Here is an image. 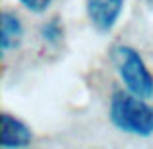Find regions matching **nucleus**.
<instances>
[{
    "label": "nucleus",
    "mask_w": 153,
    "mask_h": 149,
    "mask_svg": "<svg viewBox=\"0 0 153 149\" xmlns=\"http://www.w3.org/2000/svg\"><path fill=\"white\" fill-rule=\"evenodd\" d=\"M23 41V25L22 19L14 12L0 14V50L6 54L12 49H18Z\"/></svg>",
    "instance_id": "5"
},
{
    "label": "nucleus",
    "mask_w": 153,
    "mask_h": 149,
    "mask_svg": "<svg viewBox=\"0 0 153 149\" xmlns=\"http://www.w3.org/2000/svg\"><path fill=\"white\" fill-rule=\"evenodd\" d=\"M112 62H114L122 83L132 95L142 99H149L153 95V76L136 49L126 45L114 47L112 49Z\"/></svg>",
    "instance_id": "2"
},
{
    "label": "nucleus",
    "mask_w": 153,
    "mask_h": 149,
    "mask_svg": "<svg viewBox=\"0 0 153 149\" xmlns=\"http://www.w3.org/2000/svg\"><path fill=\"white\" fill-rule=\"evenodd\" d=\"M108 118L124 134L140 138L153 136V108L146 103V99L136 97L130 91L112 93Z\"/></svg>",
    "instance_id": "1"
},
{
    "label": "nucleus",
    "mask_w": 153,
    "mask_h": 149,
    "mask_svg": "<svg viewBox=\"0 0 153 149\" xmlns=\"http://www.w3.org/2000/svg\"><path fill=\"white\" fill-rule=\"evenodd\" d=\"M33 142L31 130L16 116L4 112L0 116V145L2 149H25Z\"/></svg>",
    "instance_id": "4"
},
{
    "label": "nucleus",
    "mask_w": 153,
    "mask_h": 149,
    "mask_svg": "<svg viewBox=\"0 0 153 149\" xmlns=\"http://www.w3.org/2000/svg\"><path fill=\"white\" fill-rule=\"evenodd\" d=\"M124 8V0H85V12L93 27L107 33L116 25Z\"/></svg>",
    "instance_id": "3"
},
{
    "label": "nucleus",
    "mask_w": 153,
    "mask_h": 149,
    "mask_svg": "<svg viewBox=\"0 0 153 149\" xmlns=\"http://www.w3.org/2000/svg\"><path fill=\"white\" fill-rule=\"evenodd\" d=\"M19 2H22V6H25L29 12L41 14V12H45L47 8L51 6L52 0H19Z\"/></svg>",
    "instance_id": "7"
},
{
    "label": "nucleus",
    "mask_w": 153,
    "mask_h": 149,
    "mask_svg": "<svg viewBox=\"0 0 153 149\" xmlns=\"http://www.w3.org/2000/svg\"><path fill=\"white\" fill-rule=\"evenodd\" d=\"M41 37L45 39V41L49 43H56L60 37H62V25H60L58 19H51V21H47L45 25L41 27Z\"/></svg>",
    "instance_id": "6"
}]
</instances>
